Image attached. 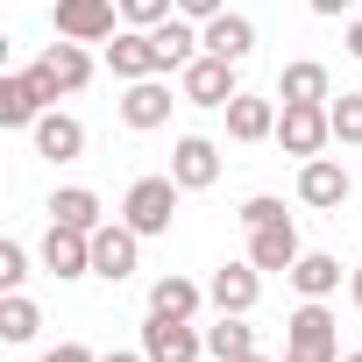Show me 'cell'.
<instances>
[{"instance_id": "cell-28", "label": "cell", "mask_w": 362, "mask_h": 362, "mask_svg": "<svg viewBox=\"0 0 362 362\" xmlns=\"http://www.w3.org/2000/svg\"><path fill=\"white\" fill-rule=\"evenodd\" d=\"M177 15V0H121V29H156Z\"/></svg>"}, {"instance_id": "cell-12", "label": "cell", "mask_w": 362, "mask_h": 362, "mask_svg": "<svg viewBox=\"0 0 362 362\" xmlns=\"http://www.w3.org/2000/svg\"><path fill=\"white\" fill-rule=\"evenodd\" d=\"M170 100H185V93H170V78H135V86L121 93V121H128L135 135H149V128L170 121Z\"/></svg>"}, {"instance_id": "cell-16", "label": "cell", "mask_w": 362, "mask_h": 362, "mask_svg": "<svg viewBox=\"0 0 362 362\" xmlns=\"http://www.w3.org/2000/svg\"><path fill=\"white\" fill-rule=\"evenodd\" d=\"M29 135H36V156H50V163H78V156H86V121L64 114V107H50Z\"/></svg>"}, {"instance_id": "cell-36", "label": "cell", "mask_w": 362, "mask_h": 362, "mask_svg": "<svg viewBox=\"0 0 362 362\" xmlns=\"http://www.w3.org/2000/svg\"><path fill=\"white\" fill-rule=\"evenodd\" d=\"M348 298H355V313H362V263L348 270Z\"/></svg>"}, {"instance_id": "cell-8", "label": "cell", "mask_w": 362, "mask_h": 362, "mask_svg": "<svg viewBox=\"0 0 362 362\" xmlns=\"http://www.w3.org/2000/svg\"><path fill=\"white\" fill-rule=\"evenodd\" d=\"M121 0H57V36L64 43H114Z\"/></svg>"}, {"instance_id": "cell-5", "label": "cell", "mask_w": 362, "mask_h": 362, "mask_svg": "<svg viewBox=\"0 0 362 362\" xmlns=\"http://www.w3.org/2000/svg\"><path fill=\"white\" fill-rule=\"evenodd\" d=\"M142 355H149V362H199V355H206V327L170 320V313H149V320H142Z\"/></svg>"}, {"instance_id": "cell-10", "label": "cell", "mask_w": 362, "mask_h": 362, "mask_svg": "<svg viewBox=\"0 0 362 362\" xmlns=\"http://www.w3.org/2000/svg\"><path fill=\"white\" fill-rule=\"evenodd\" d=\"M170 177H177L185 192H206L214 177H221V142H214V135H177V142H170Z\"/></svg>"}, {"instance_id": "cell-4", "label": "cell", "mask_w": 362, "mask_h": 362, "mask_svg": "<svg viewBox=\"0 0 362 362\" xmlns=\"http://www.w3.org/2000/svg\"><path fill=\"white\" fill-rule=\"evenodd\" d=\"M327 142H334V121H327V107L320 100H284L277 107V149L284 156H327Z\"/></svg>"}, {"instance_id": "cell-37", "label": "cell", "mask_w": 362, "mask_h": 362, "mask_svg": "<svg viewBox=\"0 0 362 362\" xmlns=\"http://www.w3.org/2000/svg\"><path fill=\"white\" fill-rule=\"evenodd\" d=\"M242 362H270V355H242Z\"/></svg>"}, {"instance_id": "cell-34", "label": "cell", "mask_w": 362, "mask_h": 362, "mask_svg": "<svg viewBox=\"0 0 362 362\" xmlns=\"http://www.w3.org/2000/svg\"><path fill=\"white\" fill-rule=\"evenodd\" d=\"M100 362H149V355H142V348H107Z\"/></svg>"}, {"instance_id": "cell-17", "label": "cell", "mask_w": 362, "mask_h": 362, "mask_svg": "<svg viewBox=\"0 0 362 362\" xmlns=\"http://www.w3.org/2000/svg\"><path fill=\"white\" fill-rule=\"evenodd\" d=\"M305 249H298V228H291V214L284 221H263V228H249V263L270 277V270H291Z\"/></svg>"}, {"instance_id": "cell-11", "label": "cell", "mask_w": 362, "mask_h": 362, "mask_svg": "<svg viewBox=\"0 0 362 362\" xmlns=\"http://www.w3.org/2000/svg\"><path fill=\"white\" fill-rule=\"evenodd\" d=\"M256 298H263V270L242 256V263H221L214 270V284H206V305L214 313H256Z\"/></svg>"}, {"instance_id": "cell-35", "label": "cell", "mask_w": 362, "mask_h": 362, "mask_svg": "<svg viewBox=\"0 0 362 362\" xmlns=\"http://www.w3.org/2000/svg\"><path fill=\"white\" fill-rule=\"evenodd\" d=\"M348 57H362V15L348 22Z\"/></svg>"}, {"instance_id": "cell-13", "label": "cell", "mask_w": 362, "mask_h": 362, "mask_svg": "<svg viewBox=\"0 0 362 362\" xmlns=\"http://www.w3.org/2000/svg\"><path fill=\"white\" fill-rule=\"evenodd\" d=\"M107 71H114L121 86H135V78H163L149 29H114V43H107Z\"/></svg>"}, {"instance_id": "cell-2", "label": "cell", "mask_w": 362, "mask_h": 362, "mask_svg": "<svg viewBox=\"0 0 362 362\" xmlns=\"http://www.w3.org/2000/svg\"><path fill=\"white\" fill-rule=\"evenodd\" d=\"M177 199H185V185H177L170 170H156V177H135L128 185V199H121V221L149 242V235H170V221H177Z\"/></svg>"}, {"instance_id": "cell-33", "label": "cell", "mask_w": 362, "mask_h": 362, "mask_svg": "<svg viewBox=\"0 0 362 362\" xmlns=\"http://www.w3.org/2000/svg\"><path fill=\"white\" fill-rule=\"evenodd\" d=\"M313 15H355V0H305Z\"/></svg>"}, {"instance_id": "cell-14", "label": "cell", "mask_w": 362, "mask_h": 362, "mask_svg": "<svg viewBox=\"0 0 362 362\" xmlns=\"http://www.w3.org/2000/svg\"><path fill=\"white\" fill-rule=\"evenodd\" d=\"M221 114H228V142H277V100L270 93H235Z\"/></svg>"}, {"instance_id": "cell-39", "label": "cell", "mask_w": 362, "mask_h": 362, "mask_svg": "<svg viewBox=\"0 0 362 362\" xmlns=\"http://www.w3.org/2000/svg\"><path fill=\"white\" fill-rule=\"evenodd\" d=\"M277 362H284V355H277Z\"/></svg>"}, {"instance_id": "cell-22", "label": "cell", "mask_w": 362, "mask_h": 362, "mask_svg": "<svg viewBox=\"0 0 362 362\" xmlns=\"http://www.w3.org/2000/svg\"><path fill=\"white\" fill-rule=\"evenodd\" d=\"M277 100H334V78H327V64L320 57H291L284 71H277Z\"/></svg>"}, {"instance_id": "cell-3", "label": "cell", "mask_w": 362, "mask_h": 362, "mask_svg": "<svg viewBox=\"0 0 362 362\" xmlns=\"http://www.w3.org/2000/svg\"><path fill=\"white\" fill-rule=\"evenodd\" d=\"M29 78L43 86V100L57 107V100H71V93H86V78H93V50L86 43H50V50H36V64H29Z\"/></svg>"}, {"instance_id": "cell-18", "label": "cell", "mask_w": 362, "mask_h": 362, "mask_svg": "<svg viewBox=\"0 0 362 362\" xmlns=\"http://www.w3.org/2000/svg\"><path fill=\"white\" fill-rule=\"evenodd\" d=\"M149 43H156V64H163V78H170V71H185V64L206 50L192 15H170V22H156V29H149Z\"/></svg>"}, {"instance_id": "cell-19", "label": "cell", "mask_w": 362, "mask_h": 362, "mask_svg": "<svg viewBox=\"0 0 362 362\" xmlns=\"http://www.w3.org/2000/svg\"><path fill=\"white\" fill-rule=\"evenodd\" d=\"M50 114V100H43V86L29 78V71H8L0 78V128H36Z\"/></svg>"}, {"instance_id": "cell-24", "label": "cell", "mask_w": 362, "mask_h": 362, "mask_svg": "<svg viewBox=\"0 0 362 362\" xmlns=\"http://www.w3.org/2000/svg\"><path fill=\"white\" fill-rule=\"evenodd\" d=\"M199 305H206V284L177 277V270L149 284V313H170V320H199Z\"/></svg>"}, {"instance_id": "cell-15", "label": "cell", "mask_w": 362, "mask_h": 362, "mask_svg": "<svg viewBox=\"0 0 362 362\" xmlns=\"http://www.w3.org/2000/svg\"><path fill=\"white\" fill-rule=\"evenodd\" d=\"M43 270H50L57 284L93 277V235H78V228H57V221H50V235H43Z\"/></svg>"}, {"instance_id": "cell-29", "label": "cell", "mask_w": 362, "mask_h": 362, "mask_svg": "<svg viewBox=\"0 0 362 362\" xmlns=\"http://www.w3.org/2000/svg\"><path fill=\"white\" fill-rule=\"evenodd\" d=\"M22 277H29V249L0 242V291H22Z\"/></svg>"}, {"instance_id": "cell-23", "label": "cell", "mask_w": 362, "mask_h": 362, "mask_svg": "<svg viewBox=\"0 0 362 362\" xmlns=\"http://www.w3.org/2000/svg\"><path fill=\"white\" fill-rule=\"evenodd\" d=\"M50 221H57V228H78V235L107 228V221H100V192H93V185H57V192H50Z\"/></svg>"}, {"instance_id": "cell-1", "label": "cell", "mask_w": 362, "mask_h": 362, "mask_svg": "<svg viewBox=\"0 0 362 362\" xmlns=\"http://www.w3.org/2000/svg\"><path fill=\"white\" fill-rule=\"evenodd\" d=\"M284 362H341V320L327 313V298H305L284 320Z\"/></svg>"}, {"instance_id": "cell-9", "label": "cell", "mask_w": 362, "mask_h": 362, "mask_svg": "<svg viewBox=\"0 0 362 362\" xmlns=\"http://www.w3.org/2000/svg\"><path fill=\"white\" fill-rule=\"evenodd\" d=\"M135 256H142V235H135L128 221H107V228H93V277L121 284V277H135Z\"/></svg>"}, {"instance_id": "cell-7", "label": "cell", "mask_w": 362, "mask_h": 362, "mask_svg": "<svg viewBox=\"0 0 362 362\" xmlns=\"http://www.w3.org/2000/svg\"><path fill=\"white\" fill-rule=\"evenodd\" d=\"M177 93H185L192 107H228L242 86H235V64L228 57H214V50H199L185 71H177Z\"/></svg>"}, {"instance_id": "cell-27", "label": "cell", "mask_w": 362, "mask_h": 362, "mask_svg": "<svg viewBox=\"0 0 362 362\" xmlns=\"http://www.w3.org/2000/svg\"><path fill=\"white\" fill-rule=\"evenodd\" d=\"M327 121H334V142H341V149H362V93L327 100Z\"/></svg>"}, {"instance_id": "cell-31", "label": "cell", "mask_w": 362, "mask_h": 362, "mask_svg": "<svg viewBox=\"0 0 362 362\" xmlns=\"http://www.w3.org/2000/svg\"><path fill=\"white\" fill-rule=\"evenodd\" d=\"M36 362H100V355H93L86 341H57V348H43Z\"/></svg>"}, {"instance_id": "cell-26", "label": "cell", "mask_w": 362, "mask_h": 362, "mask_svg": "<svg viewBox=\"0 0 362 362\" xmlns=\"http://www.w3.org/2000/svg\"><path fill=\"white\" fill-rule=\"evenodd\" d=\"M43 334V313H36V298H22V291H0V341H36Z\"/></svg>"}, {"instance_id": "cell-38", "label": "cell", "mask_w": 362, "mask_h": 362, "mask_svg": "<svg viewBox=\"0 0 362 362\" xmlns=\"http://www.w3.org/2000/svg\"><path fill=\"white\" fill-rule=\"evenodd\" d=\"M341 362H362V355H341Z\"/></svg>"}, {"instance_id": "cell-30", "label": "cell", "mask_w": 362, "mask_h": 362, "mask_svg": "<svg viewBox=\"0 0 362 362\" xmlns=\"http://www.w3.org/2000/svg\"><path fill=\"white\" fill-rule=\"evenodd\" d=\"M263 221H284V199H270V192L242 199V228H263Z\"/></svg>"}, {"instance_id": "cell-25", "label": "cell", "mask_w": 362, "mask_h": 362, "mask_svg": "<svg viewBox=\"0 0 362 362\" xmlns=\"http://www.w3.org/2000/svg\"><path fill=\"white\" fill-rule=\"evenodd\" d=\"M206 355H214V362H242V355H256V327H249V313H221V320L206 327Z\"/></svg>"}, {"instance_id": "cell-6", "label": "cell", "mask_w": 362, "mask_h": 362, "mask_svg": "<svg viewBox=\"0 0 362 362\" xmlns=\"http://www.w3.org/2000/svg\"><path fill=\"white\" fill-rule=\"evenodd\" d=\"M348 163L341 156H305L298 163V206H320V214H341L348 206Z\"/></svg>"}, {"instance_id": "cell-32", "label": "cell", "mask_w": 362, "mask_h": 362, "mask_svg": "<svg viewBox=\"0 0 362 362\" xmlns=\"http://www.w3.org/2000/svg\"><path fill=\"white\" fill-rule=\"evenodd\" d=\"M177 15H192V22H214V15H228V0H177Z\"/></svg>"}, {"instance_id": "cell-20", "label": "cell", "mask_w": 362, "mask_h": 362, "mask_svg": "<svg viewBox=\"0 0 362 362\" xmlns=\"http://www.w3.org/2000/svg\"><path fill=\"white\" fill-rule=\"evenodd\" d=\"M284 277H291V291H298V298H334L348 270H341V256H327V249H305V256H298Z\"/></svg>"}, {"instance_id": "cell-21", "label": "cell", "mask_w": 362, "mask_h": 362, "mask_svg": "<svg viewBox=\"0 0 362 362\" xmlns=\"http://www.w3.org/2000/svg\"><path fill=\"white\" fill-rule=\"evenodd\" d=\"M199 43H206L214 57L242 64V57L256 50V22H249V15H214V22H199Z\"/></svg>"}]
</instances>
